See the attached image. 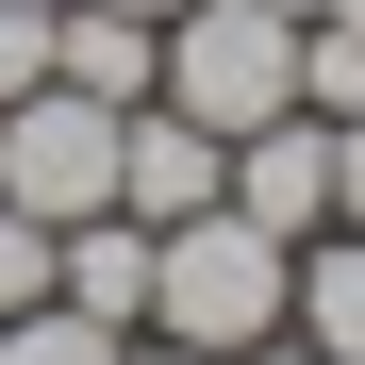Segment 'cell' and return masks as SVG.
Wrapping results in <instances>:
<instances>
[{"label": "cell", "instance_id": "1", "mask_svg": "<svg viewBox=\"0 0 365 365\" xmlns=\"http://www.w3.org/2000/svg\"><path fill=\"white\" fill-rule=\"evenodd\" d=\"M299 316V250L282 232H250V216H182V232H150V332H182V349H216V365H250L266 332Z\"/></svg>", "mask_w": 365, "mask_h": 365}, {"label": "cell", "instance_id": "2", "mask_svg": "<svg viewBox=\"0 0 365 365\" xmlns=\"http://www.w3.org/2000/svg\"><path fill=\"white\" fill-rule=\"evenodd\" d=\"M166 116H200V133H266V116H299V17L282 0H182L166 17Z\"/></svg>", "mask_w": 365, "mask_h": 365}, {"label": "cell", "instance_id": "3", "mask_svg": "<svg viewBox=\"0 0 365 365\" xmlns=\"http://www.w3.org/2000/svg\"><path fill=\"white\" fill-rule=\"evenodd\" d=\"M0 200L17 216H116V100L83 83H34V100H0Z\"/></svg>", "mask_w": 365, "mask_h": 365}, {"label": "cell", "instance_id": "4", "mask_svg": "<svg viewBox=\"0 0 365 365\" xmlns=\"http://www.w3.org/2000/svg\"><path fill=\"white\" fill-rule=\"evenodd\" d=\"M250 232H282V250H316L332 232V116H266V133H232V182H216Z\"/></svg>", "mask_w": 365, "mask_h": 365}, {"label": "cell", "instance_id": "5", "mask_svg": "<svg viewBox=\"0 0 365 365\" xmlns=\"http://www.w3.org/2000/svg\"><path fill=\"white\" fill-rule=\"evenodd\" d=\"M216 182H232V150L200 133V116H166V100H133V116H116V216H133V232L216 216Z\"/></svg>", "mask_w": 365, "mask_h": 365}, {"label": "cell", "instance_id": "6", "mask_svg": "<svg viewBox=\"0 0 365 365\" xmlns=\"http://www.w3.org/2000/svg\"><path fill=\"white\" fill-rule=\"evenodd\" d=\"M50 83H83V100H116V116H133V100L166 83V17H116V0H67V17H50Z\"/></svg>", "mask_w": 365, "mask_h": 365}, {"label": "cell", "instance_id": "7", "mask_svg": "<svg viewBox=\"0 0 365 365\" xmlns=\"http://www.w3.org/2000/svg\"><path fill=\"white\" fill-rule=\"evenodd\" d=\"M50 299H67V316H100V332H150V232H133V216H67Z\"/></svg>", "mask_w": 365, "mask_h": 365}, {"label": "cell", "instance_id": "8", "mask_svg": "<svg viewBox=\"0 0 365 365\" xmlns=\"http://www.w3.org/2000/svg\"><path fill=\"white\" fill-rule=\"evenodd\" d=\"M299 349H332V365H365V232L332 216L316 250H299V316H282Z\"/></svg>", "mask_w": 365, "mask_h": 365}, {"label": "cell", "instance_id": "9", "mask_svg": "<svg viewBox=\"0 0 365 365\" xmlns=\"http://www.w3.org/2000/svg\"><path fill=\"white\" fill-rule=\"evenodd\" d=\"M133 332H100V316H67V299H34V316H0V365H116Z\"/></svg>", "mask_w": 365, "mask_h": 365}, {"label": "cell", "instance_id": "10", "mask_svg": "<svg viewBox=\"0 0 365 365\" xmlns=\"http://www.w3.org/2000/svg\"><path fill=\"white\" fill-rule=\"evenodd\" d=\"M50 250H67V232H50V216H17V200H0V316H34V299H50Z\"/></svg>", "mask_w": 365, "mask_h": 365}, {"label": "cell", "instance_id": "11", "mask_svg": "<svg viewBox=\"0 0 365 365\" xmlns=\"http://www.w3.org/2000/svg\"><path fill=\"white\" fill-rule=\"evenodd\" d=\"M50 17H67V0H0V100L50 83Z\"/></svg>", "mask_w": 365, "mask_h": 365}, {"label": "cell", "instance_id": "12", "mask_svg": "<svg viewBox=\"0 0 365 365\" xmlns=\"http://www.w3.org/2000/svg\"><path fill=\"white\" fill-rule=\"evenodd\" d=\"M332 216L365 232V116H332Z\"/></svg>", "mask_w": 365, "mask_h": 365}, {"label": "cell", "instance_id": "13", "mask_svg": "<svg viewBox=\"0 0 365 365\" xmlns=\"http://www.w3.org/2000/svg\"><path fill=\"white\" fill-rule=\"evenodd\" d=\"M116 365H216V349H182V332H133V349H116Z\"/></svg>", "mask_w": 365, "mask_h": 365}, {"label": "cell", "instance_id": "14", "mask_svg": "<svg viewBox=\"0 0 365 365\" xmlns=\"http://www.w3.org/2000/svg\"><path fill=\"white\" fill-rule=\"evenodd\" d=\"M250 365H332V349H299V332H266V349H250Z\"/></svg>", "mask_w": 365, "mask_h": 365}, {"label": "cell", "instance_id": "15", "mask_svg": "<svg viewBox=\"0 0 365 365\" xmlns=\"http://www.w3.org/2000/svg\"><path fill=\"white\" fill-rule=\"evenodd\" d=\"M116 17H182V0H116Z\"/></svg>", "mask_w": 365, "mask_h": 365}, {"label": "cell", "instance_id": "16", "mask_svg": "<svg viewBox=\"0 0 365 365\" xmlns=\"http://www.w3.org/2000/svg\"><path fill=\"white\" fill-rule=\"evenodd\" d=\"M282 17H332V0H282Z\"/></svg>", "mask_w": 365, "mask_h": 365}, {"label": "cell", "instance_id": "17", "mask_svg": "<svg viewBox=\"0 0 365 365\" xmlns=\"http://www.w3.org/2000/svg\"><path fill=\"white\" fill-rule=\"evenodd\" d=\"M332 17H349V34H365V0H332Z\"/></svg>", "mask_w": 365, "mask_h": 365}]
</instances>
